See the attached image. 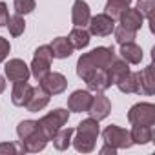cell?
I'll use <instances>...</instances> for the list:
<instances>
[{
    "mask_svg": "<svg viewBox=\"0 0 155 155\" xmlns=\"http://www.w3.org/2000/svg\"><path fill=\"white\" fill-rule=\"evenodd\" d=\"M51 51H53V58H69L73 53V46L69 42L68 37H57L53 38V42L49 44Z\"/></svg>",
    "mask_w": 155,
    "mask_h": 155,
    "instance_id": "ac0fdd59",
    "label": "cell"
},
{
    "mask_svg": "<svg viewBox=\"0 0 155 155\" xmlns=\"http://www.w3.org/2000/svg\"><path fill=\"white\" fill-rule=\"evenodd\" d=\"M115 58V49L111 46H101L91 49L90 53H84L77 60V75L84 79V77L95 69H102L108 68L111 64V60Z\"/></svg>",
    "mask_w": 155,
    "mask_h": 155,
    "instance_id": "6da1fadb",
    "label": "cell"
},
{
    "mask_svg": "<svg viewBox=\"0 0 155 155\" xmlns=\"http://www.w3.org/2000/svg\"><path fill=\"white\" fill-rule=\"evenodd\" d=\"M91 18V11L90 6L84 0H75L73 2V9H71V22L75 28H86L88 22Z\"/></svg>",
    "mask_w": 155,
    "mask_h": 155,
    "instance_id": "4fadbf2b",
    "label": "cell"
},
{
    "mask_svg": "<svg viewBox=\"0 0 155 155\" xmlns=\"http://www.w3.org/2000/svg\"><path fill=\"white\" fill-rule=\"evenodd\" d=\"M13 8H15V13L17 15H29V13L35 11L37 2H35V0H15Z\"/></svg>",
    "mask_w": 155,
    "mask_h": 155,
    "instance_id": "f1b7e54d",
    "label": "cell"
},
{
    "mask_svg": "<svg viewBox=\"0 0 155 155\" xmlns=\"http://www.w3.org/2000/svg\"><path fill=\"white\" fill-rule=\"evenodd\" d=\"M4 91H6V79L0 75V93H4Z\"/></svg>",
    "mask_w": 155,
    "mask_h": 155,
    "instance_id": "d590c367",
    "label": "cell"
},
{
    "mask_svg": "<svg viewBox=\"0 0 155 155\" xmlns=\"http://www.w3.org/2000/svg\"><path fill=\"white\" fill-rule=\"evenodd\" d=\"M131 142L133 144H148L153 140V126H139V124H133L131 131Z\"/></svg>",
    "mask_w": 155,
    "mask_h": 155,
    "instance_id": "603a6c76",
    "label": "cell"
},
{
    "mask_svg": "<svg viewBox=\"0 0 155 155\" xmlns=\"http://www.w3.org/2000/svg\"><path fill=\"white\" fill-rule=\"evenodd\" d=\"M113 2H120V4H124V6H130L133 0H113Z\"/></svg>",
    "mask_w": 155,
    "mask_h": 155,
    "instance_id": "8d00e7d4",
    "label": "cell"
},
{
    "mask_svg": "<svg viewBox=\"0 0 155 155\" xmlns=\"http://www.w3.org/2000/svg\"><path fill=\"white\" fill-rule=\"evenodd\" d=\"M115 153H117V148H113L110 144H104L101 148V155H115Z\"/></svg>",
    "mask_w": 155,
    "mask_h": 155,
    "instance_id": "e575fe53",
    "label": "cell"
},
{
    "mask_svg": "<svg viewBox=\"0 0 155 155\" xmlns=\"http://www.w3.org/2000/svg\"><path fill=\"white\" fill-rule=\"evenodd\" d=\"M128 8H130V6H124V4H120V2H113V0H108V2H106V15H110V17L115 20V18H119Z\"/></svg>",
    "mask_w": 155,
    "mask_h": 155,
    "instance_id": "4dcf8cb0",
    "label": "cell"
},
{
    "mask_svg": "<svg viewBox=\"0 0 155 155\" xmlns=\"http://www.w3.org/2000/svg\"><path fill=\"white\" fill-rule=\"evenodd\" d=\"M68 38H69L73 49H82V48H86V46L90 44L91 35H90V31H88L86 28H73Z\"/></svg>",
    "mask_w": 155,
    "mask_h": 155,
    "instance_id": "cb8c5ba5",
    "label": "cell"
},
{
    "mask_svg": "<svg viewBox=\"0 0 155 155\" xmlns=\"http://www.w3.org/2000/svg\"><path fill=\"white\" fill-rule=\"evenodd\" d=\"M73 133H75L73 128H60V130L51 137L55 150H58V151L68 150V148L71 146V137H73Z\"/></svg>",
    "mask_w": 155,
    "mask_h": 155,
    "instance_id": "d4e9b609",
    "label": "cell"
},
{
    "mask_svg": "<svg viewBox=\"0 0 155 155\" xmlns=\"http://www.w3.org/2000/svg\"><path fill=\"white\" fill-rule=\"evenodd\" d=\"M8 29H9V35L11 37H20L22 33H24V29H26V22H24V18H22V15H13V17H9V20H8Z\"/></svg>",
    "mask_w": 155,
    "mask_h": 155,
    "instance_id": "484cf974",
    "label": "cell"
},
{
    "mask_svg": "<svg viewBox=\"0 0 155 155\" xmlns=\"http://www.w3.org/2000/svg\"><path fill=\"white\" fill-rule=\"evenodd\" d=\"M120 57L128 64H140V60H142V49L135 42L120 44Z\"/></svg>",
    "mask_w": 155,
    "mask_h": 155,
    "instance_id": "7402d4cb",
    "label": "cell"
},
{
    "mask_svg": "<svg viewBox=\"0 0 155 155\" xmlns=\"http://www.w3.org/2000/svg\"><path fill=\"white\" fill-rule=\"evenodd\" d=\"M101 133L99 128V120L95 119H84L82 122H79V126L75 128V139H71V144L75 146V150L79 153H91L95 150L97 144V137Z\"/></svg>",
    "mask_w": 155,
    "mask_h": 155,
    "instance_id": "7a4b0ae2",
    "label": "cell"
},
{
    "mask_svg": "<svg viewBox=\"0 0 155 155\" xmlns=\"http://www.w3.org/2000/svg\"><path fill=\"white\" fill-rule=\"evenodd\" d=\"M38 82L49 95H60L68 88V79L62 73H55V71H49L48 75H44Z\"/></svg>",
    "mask_w": 155,
    "mask_h": 155,
    "instance_id": "8fae6325",
    "label": "cell"
},
{
    "mask_svg": "<svg viewBox=\"0 0 155 155\" xmlns=\"http://www.w3.org/2000/svg\"><path fill=\"white\" fill-rule=\"evenodd\" d=\"M108 73H110V79H111V84H117L124 75L130 73V64L124 60V58H113L111 64L108 66Z\"/></svg>",
    "mask_w": 155,
    "mask_h": 155,
    "instance_id": "ffe728a7",
    "label": "cell"
},
{
    "mask_svg": "<svg viewBox=\"0 0 155 155\" xmlns=\"http://www.w3.org/2000/svg\"><path fill=\"white\" fill-rule=\"evenodd\" d=\"M49 99H51V95H49L42 86H37V88H33V93H31L29 101L26 102V108H28V111H31V113L42 111V110L49 104Z\"/></svg>",
    "mask_w": 155,
    "mask_h": 155,
    "instance_id": "5bb4252c",
    "label": "cell"
},
{
    "mask_svg": "<svg viewBox=\"0 0 155 155\" xmlns=\"http://www.w3.org/2000/svg\"><path fill=\"white\" fill-rule=\"evenodd\" d=\"M68 119H69V111L64 110V108H57V110L49 111L48 115H44V117L38 120V126H40V130L46 133V137L51 140V137H53L60 128L66 126Z\"/></svg>",
    "mask_w": 155,
    "mask_h": 155,
    "instance_id": "3957f363",
    "label": "cell"
},
{
    "mask_svg": "<svg viewBox=\"0 0 155 155\" xmlns=\"http://www.w3.org/2000/svg\"><path fill=\"white\" fill-rule=\"evenodd\" d=\"M31 93H33V86L28 84V81L15 82L13 90H11V102L15 106H26V102L29 101Z\"/></svg>",
    "mask_w": 155,
    "mask_h": 155,
    "instance_id": "2e32d148",
    "label": "cell"
},
{
    "mask_svg": "<svg viewBox=\"0 0 155 155\" xmlns=\"http://www.w3.org/2000/svg\"><path fill=\"white\" fill-rule=\"evenodd\" d=\"M38 130V120H22V122H18V126H17V135H18V139L20 140H24V139H28L31 133H35Z\"/></svg>",
    "mask_w": 155,
    "mask_h": 155,
    "instance_id": "4316f807",
    "label": "cell"
},
{
    "mask_svg": "<svg viewBox=\"0 0 155 155\" xmlns=\"http://www.w3.org/2000/svg\"><path fill=\"white\" fill-rule=\"evenodd\" d=\"M128 120L139 126H155V106L151 102L133 104L128 111Z\"/></svg>",
    "mask_w": 155,
    "mask_h": 155,
    "instance_id": "8992f818",
    "label": "cell"
},
{
    "mask_svg": "<svg viewBox=\"0 0 155 155\" xmlns=\"http://www.w3.org/2000/svg\"><path fill=\"white\" fill-rule=\"evenodd\" d=\"M51 62H53V51L49 46H40L35 49V55H33V60H31V66H29V71L31 75L35 77L37 81H40L44 75H48L51 71Z\"/></svg>",
    "mask_w": 155,
    "mask_h": 155,
    "instance_id": "277c9868",
    "label": "cell"
},
{
    "mask_svg": "<svg viewBox=\"0 0 155 155\" xmlns=\"http://www.w3.org/2000/svg\"><path fill=\"white\" fill-rule=\"evenodd\" d=\"M119 20H120V26H124V28H128V29H133V31H139L140 28H142V22H144V17L137 11V9H126L120 17H119Z\"/></svg>",
    "mask_w": 155,
    "mask_h": 155,
    "instance_id": "d6986e66",
    "label": "cell"
},
{
    "mask_svg": "<svg viewBox=\"0 0 155 155\" xmlns=\"http://www.w3.org/2000/svg\"><path fill=\"white\" fill-rule=\"evenodd\" d=\"M122 93H137L140 95V84H139V71H130L115 84Z\"/></svg>",
    "mask_w": 155,
    "mask_h": 155,
    "instance_id": "e0dca14e",
    "label": "cell"
},
{
    "mask_svg": "<svg viewBox=\"0 0 155 155\" xmlns=\"http://www.w3.org/2000/svg\"><path fill=\"white\" fill-rule=\"evenodd\" d=\"M4 71H6V77L11 82H22V81H28L29 77H31L29 66L22 58H11V60H8L6 66H4Z\"/></svg>",
    "mask_w": 155,
    "mask_h": 155,
    "instance_id": "30bf717a",
    "label": "cell"
},
{
    "mask_svg": "<svg viewBox=\"0 0 155 155\" xmlns=\"http://www.w3.org/2000/svg\"><path fill=\"white\" fill-rule=\"evenodd\" d=\"M153 66H146L142 71H139V84L142 95H153L155 93V81H153Z\"/></svg>",
    "mask_w": 155,
    "mask_h": 155,
    "instance_id": "44dd1931",
    "label": "cell"
},
{
    "mask_svg": "<svg viewBox=\"0 0 155 155\" xmlns=\"http://www.w3.org/2000/svg\"><path fill=\"white\" fill-rule=\"evenodd\" d=\"M135 9L148 20H151V15H153V9H155V0H137V6Z\"/></svg>",
    "mask_w": 155,
    "mask_h": 155,
    "instance_id": "f546056e",
    "label": "cell"
},
{
    "mask_svg": "<svg viewBox=\"0 0 155 155\" xmlns=\"http://www.w3.org/2000/svg\"><path fill=\"white\" fill-rule=\"evenodd\" d=\"M48 137H46V133L40 130V126H38V130L35 131V133H31L28 139H24V140H20V144H22V148H24V151H28V153H37V151H42L44 148H46V144H48Z\"/></svg>",
    "mask_w": 155,
    "mask_h": 155,
    "instance_id": "9a60e30c",
    "label": "cell"
},
{
    "mask_svg": "<svg viewBox=\"0 0 155 155\" xmlns=\"http://www.w3.org/2000/svg\"><path fill=\"white\" fill-rule=\"evenodd\" d=\"M111 111V102L110 99L104 95V91H97V95L91 97V102H90V108L86 113H90L91 119L95 120H104Z\"/></svg>",
    "mask_w": 155,
    "mask_h": 155,
    "instance_id": "9c48e42d",
    "label": "cell"
},
{
    "mask_svg": "<svg viewBox=\"0 0 155 155\" xmlns=\"http://www.w3.org/2000/svg\"><path fill=\"white\" fill-rule=\"evenodd\" d=\"M88 86L90 91H106L108 88H111V79H110V73H108V68H102V69H95L91 73H88L84 79H82Z\"/></svg>",
    "mask_w": 155,
    "mask_h": 155,
    "instance_id": "52a82bcc",
    "label": "cell"
},
{
    "mask_svg": "<svg viewBox=\"0 0 155 155\" xmlns=\"http://www.w3.org/2000/svg\"><path fill=\"white\" fill-rule=\"evenodd\" d=\"M102 139H104L106 144H110V146H113L117 150H128V148L133 146L130 131L120 128V126H117V124L106 126L104 131H102Z\"/></svg>",
    "mask_w": 155,
    "mask_h": 155,
    "instance_id": "5b68a950",
    "label": "cell"
},
{
    "mask_svg": "<svg viewBox=\"0 0 155 155\" xmlns=\"http://www.w3.org/2000/svg\"><path fill=\"white\" fill-rule=\"evenodd\" d=\"M88 26H90V29H88L90 35H95V37H108V35H111L113 29H115V20H113L110 15L101 13V15L91 17L90 22H88Z\"/></svg>",
    "mask_w": 155,
    "mask_h": 155,
    "instance_id": "ba28073f",
    "label": "cell"
},
{
    "mask_svg": "<svg viewBox=\"0 0 155 155\" xmlns=\"http://www.w3.org/2000/svg\"><path fill=\"white\" fill-rule=\"evenodd\" d=\"M8 20H9V11H8V4L0 0V28H2V26H6V24H8Z\"/></svg>",
    "mask_w": 155,
    "mask_h": 155,
    "instance_id": "836d02e7",
    "label": "cell"
},
{
    "mask_svg": "<svg viewBox=\"0 0 155 155\" xmlns=\"http://www.w3.org/2000/svg\"><path fill=\"white\" fill-rule=\"evenodd\" d=\"M113 33H115V40H117L119 44L135 42V38H137V31L128 29V28H124V26H117V28L113 29Z\"/></svg>",
    "mask_w": 155,
    "mask_h": 155,
    "instance_id": "83f0119b",
    "label": "cell"
},
{
    "mask_svg": "<svg viewBox=\"0 0 155 155\" xmlns=\"http://www.w3.org/2000/svg\"><path fill=\"white\" fill-rule=\"evenodd\" d=\"M91 93L90 90H77L69 95L68 99V110L73 111V113H86L88 108H90V102H91Z\"/></svg>",
    "mask_w": 155,
    "mask_h": 155,
    "instance_id": "7c38bea8",
    "label": "cell"
},
{
    "mask_svg": "<svg viewBox=\"0 0 155 155\" xmlns=\"http://www.w3.org/2000/svg\"><path fill=\"white\" fill-rule=\"evenodd\" d=\"M9 49H11L9 40H8V38H4V37H0V62H4V60L8 58Z\"/></svg>",
    "mask_w": 155,
    "mask_h": 155,
    "instance_id": "d6a6232c",
    "label": "cell"
},
{
    "mask_svg": "<svg viewBox=\"0 0 155 155\" xmlns=\"http://www.w3.org/2000/svg\"><path fill=\"white\" fill-rule=\"evenodd\" d=\"M20 151H24V148H22V144L20 146H17L15 142H2L0 144V155H4V153H11V155H17V153H20Z\"/></svg>",
    "mask_w": 155,
    "mask_h": 155,
    "instance_id": "1f68e13d",
    "label": "cell"
}]
</instances>
